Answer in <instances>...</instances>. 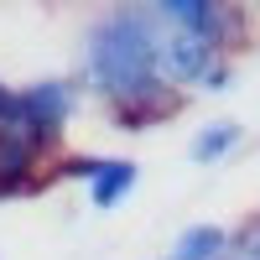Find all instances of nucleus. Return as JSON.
I'll return each instance as SVG.
<instances>
[{
	"label": "nucleus",
	"mask_w": 260,
	"mask_h": 260,
	"mask_svg": "<svg viewBox=\"0 0 260 260\" xmlns=\"http://www.w3.org/2000/svg\"><path fill=\"white\" fill-rule=\"evenodd\" d=\"M161 42H167V26L156 21L151 6L104 11L89 26V37H83V83H89L94 94H104L110 104L167 94V83L156 73Z\"/></svg>",
	"instance_id": "obj_1"
},
{
	"label": "nucleus",
	"mask_w": 260,
	"mask_h": 260,
	"mask_svg": "<svg viewBox=\"0 0 260 260\" xmlns=\"http://www.w3.org/2000/svg\"><path fill=\"white\" fill-rule=\"evenodd\" d=\"M68 115H73V83L68 78H42V83L16 89V120H11V130L42 151V146H52L62 136Z\"/></svg>",
	"instance_id": "obj_2"
},
{
	"label": "nucleus",
	"mask_w": 260,
	"mask_h": 260,
	"mask_svg": "<svg viewBox=\"0 0 260 260\" xmlns=\"http://www.w3.org/2000/svg\"><path fill=\"white\" fill-rule=\"evenodd\" d=\"M151 11H156V21L167 31H187V37H198L219 52H224V42L234 31V11L219 6V0H156Z\"/></svg>",
	"instance_id": "obj_3"
},
{
	"label": "nucleus",
	"mask_w": 260,
	"mask_h": 260,
	"mask_svg": "<svg viewBox=\"0 0 260 260\" xmlns=\"http://www.w3.org/2000/svg\"><path fill=\"white\" fill-rule=\"evenodd\" d=\"M213 62H219V47H208V42L187 37V31H167L161 57H156V73H161L167 89H177V83H198Z\"/></svg>",
	"instance_id": "obj_4"
},
{
	"label": "nucleus",
	"mask_w": 260,
	"mask_h": 260,
	"mask_svg": "<svg viewBox=\"0 0 260 260\" xmlns=\"http://www.w3.org/2000/svg\"><path fill=\"white\" fill-rule=\"evenodd\" d=\"M37 172V146L21 141L16 130H0V198H16V192L31 187Z\"/></svg>",
	"instance_id": "obj_5"
},
{
	"label": "nucleus",
	"mask_w": 260,
	"mask_h": 260,
	"mask_svg": "<svg viewBox=\"0 0 260 260\" xmlns=\"http://www.w3.org/2000/svg\"><path fill=\"white\" fill-rule=\"evenodd\" d=\"M136 182H141V167L136 161L104 156V167L94 172V182H89V203L94 208H115V203H125L130 192H136Z\"/></svg>",
	"instance_id": "obj_6"
},
{
	"label": "nucleus",
	"mask_w": 260,
	"mask_h": 260,
	"mask_svg": "<svg viewBox=\"0 0 260 260\" xmlns=\"http://www.w3.org/2000/svg\"><path fill=\"white\" fill-rule=\"evenodd\" d=\"M229 245H234L229 229H219V224H187L167 260H229Z\"/></svg>",
	"instance_id": "obj_7"
},
{
	"label": "nucleus",
	"mask_w": 260,
	"mask_h": 260,
	"mask_svg": "<svg viewBox=\"0 0 260 260\" xmlns=\"http://www.w3.org/2000/svg\"><path fill=\"white\" fill-rule=\"evenodd\" d=\"M240 141H245V125L240 120H208L198 136L187 141V156L198 161V167H213V161H224Z\"/></svg>",
	"instance_id": "obj_8"
},
{
	"label": "nucleus",
	"mask_w": 260,
	"mask_h": 260,
	"mask_svg": "<svg viewBox=\"0 0 260 260\" xmlns=\"http://www.w3.org/2000/svg\"><path fill=\"white\" fill-rule=\"evenodd\" d=\"M177 110V94H151V99H130V104H115V125L120 130H151L156 120H167Z\"/></svg>",
	"instance_id": "obj_9"
},
{
	"label": "nucleus",
	"mask_w": 260,
	"mask_h": 260,
	"mask_svg": "<svg viewBox=\"0 0 260 260\" xmlns=\"http://www.w3.org/2000/svg\"><path fill=\"white\" fill-rule=\"evenodd\" d=\"M229 260H260V219L240 229V240L229 245Z\"/></svg>",
	"instance_id": "obj_10"
},
{
	"label": "nucleus",
	"mask_w": 260,
	"mask_h": 260,
	"mask_svg": "<svg viewBox=\"0 0 260 260\" xmlns=\"http://www.w3.org/2000/svg\"><path fill=\"white\" fill-rule=\"evenodd\" d=\"M99 167H104V156H68L57 172H62V177H78V182H94V172H99Z\"/></svg>",
	"instance_id": "obj_11"
},
{
	"label": "nucleus",
	"mask_w": 260,
	"mask_h": 260,
	"mask_svg": "<svg viewBox=\"0 0 260 260\" xmlns=\"http://www.w3.org/2000/svg\"><path fill=\"white\" fill-rule=\"evenodd\" d=\"M198 83H203V89H208V94H219V89H224V83H229V62L219 57V62H213V68H208V73H203Z\"/></svg>",
	"instance_id": "obj_12"
},
{
	"label": "nucleus",
	"mask_w": 260,
	"mask_h": 260,
	"mask_svg": "<svg viewBox=\"0 0 260 260\" xmlns=\"http://www.w3.org/2000/svg\"><path fill=\"white\" fill-rule=\"evenodd\" d=\"M11 120H16V89L0 83V130H11Z\"/></svg>",
	"instance_id": "obj_13"
}]
</instances>
